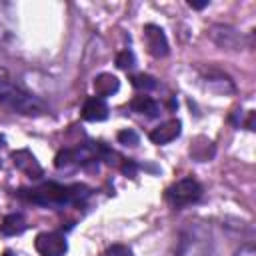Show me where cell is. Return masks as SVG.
<instances>
[{
    "label": "cell",
    "mask_w": 256,
    "mask_h": 256,
    "mask_svg": "<svg viewBox=\"0 0 256 256\" xmlns=\"http://www.w3.org/2000/svg\"><path fill=\"white\" fill-rule=\"evenodd\" d=\"M92 196V188L86 184H60V182H42L32 188H18L16 198L44 206V208H66V206H82Z\"/></svg>",
    "instance_id": "obj_1"
},
{
    "label": "cell",
    "mask_w": 256,
    "mask_h": 256,
    "mask_svg": "<svg viewBox=\"0 0 256 256\" xmlns=\"http://www.w3.org/2000/svg\"><path fill=\"white\" fill-rule=\"evenodd\" d=\"M0 104L12 110L14 114H22V116H42L48 112L46 104L38 96L26 92L8 78H0Z\"/></svg>",
    "instance_id": "obj_2"
},
{
    "label": "cell",
    "mask_w": 256,
    "mask_h": 256,
    "mask_svg": "<svg viewBox=\"0 0 256 256\" xmlns=\"http://www.w3.org/2000/svg\"><path fill=\"white\" fill-rule=\"evenodd\" d=\"M202 192H204L202 184L196 178L188 176V178H182V180L174 182L172 186H168L164 198L172 208L180 210V208H186L190 204H196L202 198Z\"/></svg>",
    "instance_id": "obj_3"
},
{
    "label": "cell",
    "mask_w": 256,
    "mask_h": 256,
    "mask_svg": "<svg viewBox=\"0 0 256 256\" xmlns=\"http://www.w3.org/2000/svg\"><path fill=\"white\" fill-rule=\"evenodd\" d=\"M34 248L40 256H64L68 252V242L62 232H40L34 240Z\"/></svg>",
    "instance_id": "obj_4"
},
{
    "label": "cell",
    "mask_w": 256,
    "mask_h": 256,
    "mask_svg": "<svg viewBox=\"0 0 256 256\" xmlns=\"http://www.w3.org/2000/svg\"><path fill=\"white\" fill-rule=\"evenodd\" d=\"M142 38L146 44V50L154 56V58H164L170 54V44L168 38L164 34V30L158 24H146L142 30Z\"/></svg>",
    "instance_id": "obj_5"
},
{
    "label": "cell",
    "mask_w": 256,
    "mask_h": 256,
    "mask_svg": "<svg viewBox=\"0 0 256 256\" xmlns=\"http://www.w3.org/2000/svg\"><path fill=\"white\" fill-rule=\"evenodd\" d=\"M12 162H14V166H16L20 172H24V174H26L28 178H32V180H40V178L44 176V170H42L40 162L36 160V156H34L28 148L16 150V152L12 154Z\"/></svg>",
    "instance_id": "obj_6"
},
{
    "label": "cell",
    "mask_w": 256,
    "mask_h": 256,
    "mask_svg": "<svg viewBox=\"0 0 256 256\" xmlns=\"http://www.w3.org/2000/svg\"><path fill=\"white\" fill-rule=\"evenodd\" d=\"M210 38L226 50H238L242 46V34L238 30H234L232 26H224V24H216L210 30Z\"/></svg>",
    "instance_id": "obj_7"
},
{
    "label": "cell",
    "mask_w": 256,
    "mask_h": 256,
    "mask_svg": "<svg viewBox=\"0 0 256 256\" xmlns=\"http://www.w3.org/2000/svg\"><path fill=\"white\" fill-rule=\"evenodd\" d=\"M180 132H182V122L178 118H170V120L162 122L160 126L152 128V132L148 134V138H150L152 144L162 146V144H168V142L176 140L180 136Z\"/></svg>",
    "instance_id": "obj_8"
},
{
    "label": "cell",
    "mask_w": 256,
    "mask_h": 256,
    "mask_svg": "<svg viewBox=\"0 0 256 256\" xmlns=\"http://www.w3.org/2000/svg\"><path fill=\"white\" fill-rule=\"evenodd\" d=\"M108 112H110V108H108L106 100L100 96L86 98V102L82 106V118L88 122H102L108 118Z\"/></svg>",
    "instance_id": "obj_9"
},
{
    "label": "cell",
    "mask_w": 256,
    "mask_h": 256,
    "mask_svg": "<svg viewBox=\"0 0 256 256\" xmlns=\"http://www.w3.org/2000/svg\"><path fill=\"white\" fill-rule=\"evenodd\" d=\"M118 90H120V80H118L114 74L102 72V74H98V76L94 78V92H96V96L108 98V96L116 94Z\"/></svg>",
    "instance_id": "obj_10"
},
{
    "label": "cell",
    "mask_w": 256,
    "mask_h": 256,
    "mask_svg": "<svg viewBox=\"0 0 256 256\" xmlns=\"http://www.w3.org/2000/svg\"><path fill=\"white\" fill-rule=\"evenodd\" d=\"M130 110L136 112V114H142V116H148V118H156L160 114V106L158 102L152 98V96H146V94H140V96H134L130 100Z\"/></svg>",
    "instance_id": "obj_11"
},
{
    "label": "cell",
    "mask_w": 256,
    "mask_h": 256,
    "mask_svg": "<svg viewBox=\"0 0 256 256\" xmlns=\"http://www.w3.org/2000/svg\"><path fill=\"white\" fill-rule=\"evenodd\" d=\"M206 236H198L196 230H188L182 240H180V248H178V254L176 256H202V252H198V248L204 244Z\"/></svg>",
    "instance_id": "obj_12"
},
{
    "label": "cell",
    "mask_w": 256,
    "mask_h": 256,
    "mask_svg": "<svg viewBox=\"0 0 256 256\" xmlns=\"http://www.w3.org/2000/svg\"><path fill=\"white\" fill-rule=\"evenodd\" d=\"M26 228H28V224H26L24 214L12 212V214H6V216H4V220H2V224H0V234H2V236H18V234H22Z\"/></svg>",
    "instance_id": "obj_13"
},
{
    "label": "cell",
    "mask_w": 256,
    "mask_h": 256,
    "mask_svg": "<svg viewBox=\"0 0 256 256\" xmlns=\"http://www.w3.org/2000/svg\"><path fill=\"white\" fill-rule=\"evenodd\" d=\"M204 78H206V82H208V88H212V90H216V92H220V94H232L236 88H234V82L226 76V74H222V72H214V70H208L206 74H204Z\"/></svg>",
    "instance_id": "obj_14"
},
{
    "label": "cell",
    "mask_w": 256,
    "mask_h": 256,
    "mask_svg": "<svg viewBox=\"0 0 256 256\" xmlns=\"http://www.w3.org/2000/svg\"><path fill=\"white\" fill-rule=\"evenodd\" d=\"M130 84H132L136 90H142V92H150V90L158 88L156 78L150 76V74H144V72H140V74H132V76H130Z\"/></svg>",
    "instance_id": "obj_15"
},
{
    "label": "cell",
    "mask_w": 256,
    "mask_h": 256,
    "mask_svg": "<svg viewBox=\"0 0 256 256\" xmlns=\"http://www.w3.org/2000/svg\"><path fill=\"white\" fill-rule=\"evenodd\" d=\"M202 142H204V144H192V146H190V154H192L196 160L206 162V160H210V158L214 156V146H212V142H210L208 138H204Z\"/></svg>",
    "instance_id": "obj_16"
},
{
    "label": "cell",
    "mask_w": 256,
    "mask_h": 256,
    "mask_svg": "<svg viewBox=\"0 0 256 256\" xmlns=\"http://www.w3.org/2000/svg\"><path fill=\"white\" fill-rule=\"evenodd\" d=\"M116 66L118 68H122V70H132L134 66H136V56H134V52L132 50H120L118 54H116Z\"/></svg>",
    "instance_id": "obj_17"
},
{
    "label": "cell",
    "mask_w": 256,
    "mask_h": 256,
    "mask_svg": "<svg viewBox=\"0 0 256 256\" xmlns=\"http://www.w3.org/2000/svg\"><path fill=\"white\" fill-rule=\"evenodd\" d=\"M116 138H118V142H120L122 146H138V144H140V136H138V132H134L132 128L120 130V132L116 134Z\"/></svg>",
    "instance_id": "obj_18"
},
{
    "label": "cell",
    "mask_w": 256,
    "mask_h": 256,
    "mask_svg": "<svg viewBox=\"0 0 256 256\" xmlns=\"http://www.w3.org/2000/svg\"><path fill=\"white\" fill-rule=\"evenodd\" d=\"M104 256H134V252H132L128 246L114 244V246H110V248L104 252Z\"/></svg>",
    "instance_id": "obj_19"
},
{
    "label": "cell",
    "mask_w": 256,
    "mask_h": 256,
    "mask_svg": "<svg viewBox=\"0 0 256 256\" xmlns=\"http://www.w3.org/2000/svg\"><path fill=\"white\" fill-rule=\"evenodd\" d=\"M120 168H122V172H124L126 176H130V178H134L136 172H138V164H136L134 160H126V158H122Z\"/></svg>",
    "instance_id": "obj_20"
},
{
    "label": "cell",
    "mask_w": 256,
    "mask_h": 256,
    "mask_svg": "<svg viewBox=\"0 0 256 256\" xmlns=\"http://www.w3.org/2000/svg\"><path fill=\"white\" fill-rule=\"evenodd\" d=\"M234 256H256V250H254L252 244H242V246L234 252Z\"/></svg>",
    "instance_id": "obj_21"
},
{
    "label": "cell",
    "mask_w": 256,
    "mask_h": 256,
    "mask_svg": "<svg viewBox=\"0 0 256 256\" xmlns=\"http://www.w3.org/2000/svg\"><path fill=\"white\" fill-rule=\"evenodd\" d=\"M254 116H256V112H254V110H248V116H246V120L242 122L248 130H254Z\"/></svg>",
    "instance_id": "obj_22"
},
{
    "label": "cell",
    "mask_w": 256,
    "mask_h": 256,
    "mask_svg": "<svg viewBox=\"0 0 256 256\" xmlns=\"http://www.w3.org/2000/svg\"><path fill=\"white\" fill-rule=\"evenodd\" d=\"M210 2L208 0H202V2H194V0H188V6L190 8H194V10H202V8H206Z\"/></svg>",
    "instance_id": "obj_23"
},
{
    "label": "cell",
    "mask_w": 256,
    "mask_h": 256,
    "mask_svg": "<svg viewBox=\"0 0 256 256\" xmlns=\"http://www.w3.org/2000/svg\"><path fill=\"white\" fill-rule=\"evenodd\" d=\"M2 256H16V254H14L12 250H4V254H2Z\"/></svg>",
    "instance_id": "obj_24"
}]
</instances>
